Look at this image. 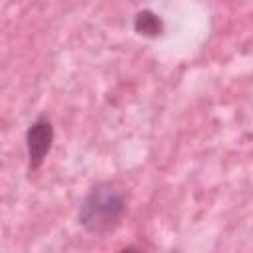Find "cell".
<instances>
[{
	"label": "cell",
	"mask_w": 253,
	"mask_h": 253,
	"mask_svg": "<svg viewBox=\"0 0 253 253\" xmlns=\"http://www.w3.org/2000/svg\"><path fill=\"white\" fill-rule=\"evenodd\" d=\"M53 142V126L47 117H38L28 132H26V146H28V160H30V170H38L42 162L45 160L49 148Z\"/></svg>",
	"instance_id": "2"
},
{
	"label": "cell",
	"mask_w": 253,
	"mask_h": 253,
	"mask_svg": "<svg viewBox=\"0 0 253 253\" xmlns=\"http://www.w3.org/2000/svg\"><path fill=\"white\" fill-rule=\"evenodd\" d=\"M126 210V196L115 182L93 186L79 206V223L91 233H105L119 225Z\"/></svg>",
	"instance_id": "1"
},
{
	"label": "cell",
	"mask_w": 253,
	"mask_h": 253,
	"mask_svg": "<svg viewBox=\"0 0 253 253\" xmlns=\"http://www.w3.org/2000/svg\"><path fill=\"white\" fill-rule=\"evenodd\" d=\"M117 253H142L138 247H125V249H121V251H117Z\"/></svg>",
	"instance_id": "4"
},
{
	"label": "cell",
	"mask_w": 253,
	"mask_h": 253,
	"mask_svg": "<svg viewBox=\"0 0 253 253\" xmlns=\"http://www.w3.org/2000/svg\"><path fill=\"white\" fill-rule=\"evenodd\" d=\"M134 30H136V34H140V36L156 38V36L162 34L164 24H162V20H160L154 12H150V10H140V12H136V16H134Z\"/></svg>",
	"instance_id": "3"
}]
</instances>
